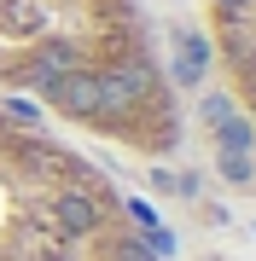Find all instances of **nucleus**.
<instances>
[{"label":"nucleus","mask_w":256,"mask_h":261,"mask_svg":"<svg viewBox=\"0 0 256 261\" xmlns=\"http://www.w3.org/2000/svg\"><path fill=\"white\" fill-rule=\"evenodd\" d=\"M0 93H29L134 151L180 140L140 0H0Z\"/></svg>","instance_id":"nucleus-1"},{"label":"nucleus","mask_w":256,"mask_h":261,"mask_svg":"<svg viewBox=\"0 0 256 261\" xmlns=\"http://www.w3.org/2000/svg\"><path fill=\"white\" fill-rule=\"evenodd\" d=\"M210 35L233 93L256 111V0H210Z\"/></svg>","instance_id":"nucleus-2"}]
</instances>
